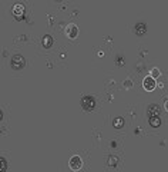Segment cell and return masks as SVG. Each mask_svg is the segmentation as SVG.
<instances>
[{
	"instance_id": "4fadbf2b",
	"label": "cell",
	"mask_w": 168,
	"mask_h": 172,
	"mask_svg": "<svg viewBox=\"0 0 168 172\" xmlns=\"http://www.w3.org/2000/svg\"><path fill=\"white\" fill-rule=\"evenodd\" d=\"M117 156H114V155H110L108 156V165H110V166H115V165H117Z\"/></svg>"
},
{
	"instance_id": "7a4b0ae2",
	"label": "cell",
	"mask_w": 168,
	"mask_h": 172,
	"mask_svg": "<svg viewBox=\"0 0 168 172\" xmlns=\"http://www.w3.org/2000/svg\"><path fill=\"white\" fill-rule=\"evenodd\" d=\"M69 166H70V169H71V171H80V169L83 168L81 158H80L78 155L71 156V158H70V161H69Z\"/></svg>"
},
{
	"instance_id": "5b68a950",
	"label": "cell",
	"mask_w": 168,
	"mask_h": 172,
	"mask_svg": "<svg viewBox=\"0 0 168 172\" xmlns=\"http://www.w3.org/2000/svg\"><path fill=\"white\" fill-rule=\"evenodd\" d=\"M13 14L16 16L17 20H21L23 19V16H24V6L20 3H17L13 6Z\"/></svg>"
},
{
	"instance_id": "52a82bcc",
	"label": "cell",
	"mask_w": 168,
	"mask_h": 172,
	"mask_svg": "<svg viewBox=\"0 0 168 172\" xmlns=\"http://www.w3.org/2000/svg\"><path fill=\"white\" fill-rule=\"evenodd\" d=\"M148 115H150V118H154V116H158L160 115V106L158 105H150V108H148Z\"/></svg>"
},
{
	"instance_id": "9c48e42d",
	"label": "cell",
	"mask_w": 168,
	"mask_h": 172,
	"mask_svg": "<svg viewBox=\"0 0 168 172\" xmlns=\"http://www.w3.org/2000/svg\"><path fill=\"white\" fill-rule=\"evenodd\" d=\"M41 45H43L44 47H51L53 46V38H51L50 34L43 36V39H41Z\"/></svg>"
},
{
	"instance_id": "7c38bea8",
	"label": "cell",
	"mask_w": 168,
	"mask_h": 172,
	"mask_svg": "<svg viewBox=\"0 0 168 172\" xmlns=\"http://www.w3.org/2000/svg\"><path fill=\"white\" fill-rule=\"evenodd\" d=\"M113 123H114L115 128H123V126H124V119H123V118H115Z\"/></svg>"
},
{
	"instance_id": "6da1fadb",
	"label": "cell",
	"mask_w": 168,
	"mask_h": 172,
	"mask_svg": "<svg viewBox=\"0 0 168 172\" xmlns=\"http://www.w3.org/2000/svg\"><path fill=\"white\" fill-rule=\"evenodd\" d=\"M81 108L84 110H87V112H91V110L95 108V99L93 96H84L81 98Z\"/></svg>"
},
{
	"instance_id": "5bb4252c",
	"label": "cell",
	"mask_w": 168,
	"mask_h": 172,
	"mask_svg": "<svg viewBox=\"0 0 168 172\" xmlns=\"http://www.w3.org/2000/svg\"><path fill=\"white\" fill-rule=\"evenodd\" d=\"M6 169H7V161L4 159V158H2V164H0V172H6Z\"/></svg>"
},
{
	"instance_id": "ba28073f",
	"label": "cell",
	"mask_w": 168,
	"mask_h": 172,
	"mask_svg": "<svg viewBox=\"0 0 168 172\" xmlns=\"http://www.w3.org/2000/svg\"><path fill=\"white\" fill-rule=\"evenodd\" d=\"M135 33L140 34V36H143V34H145V32H147V26H145V23H137L134 27Z\"/></svg>"
},
{
	"instance_id": "2e32d148",
	"label": "cell",
	"mask_w": 168,
	"mask_h": 172,
	"mask_svg": "<svg viewBox=\"0 0 168 172\" xmlns=\"http://www.w3.org/2000/svg\"><path fill=\"white\" fill-rule=\"evenodd\" d=\"M164 108H165V110H167V112H168V99H167V101H165V103H164Z\"/></svg>"
},
{
	"instance_id": "8fae6325",
	"label": "cell",
	"mask_w": 168,
	"mask_h": 172,
	"mask_svg": "<svg viewBox=\"0 0 168 172\" xmlns=\"http://www.w3.org/2000/svg\"><path fill=\"white\" fill-rule=\"evenodd\" d=\"M150 76H151L152 79H157V78H160V76H161V72H160V69H157V67H154V69H151V72H150Z\"/></svg>"
},
{
	"instance_id": "8992f818",
	"label": "cell",
	"mask_w": 168,
	"mask_h": 172,
	"mask_svg": "<svg viewBox=\"0 0 168 172\" xmlns=\"http://www.w3.org/2000/svg\"><path fill=\"white\" fill-rule=\"evenodd\" d=\"M66 34L69 36L70 39L77 38V34H78V27H77V25H74V23H70V25L66 27Z\"/></svg>"
},
{
	"instance_id": "277c9868",
	"label": "cell",
	"mask_w": 168,
	"mask_h": 172,
	"mask_svg": "<svg viewBox=\"0 0 168 172\" xmlns=\"http://www.w3.org/2000/svg\"><path fill=\"white\" fill-rule=\"evenodd\" d=\"M26 65V60L23 56L20 55H14L12 58V67L13 69H16V70H19V69H23Z\"/></svg>"
},
{
	"instance_id": "30bf717a",
	"label": "cell",
	"mask_w": 168,
	"mask_h": 172,
	"mask_svg": "<svg viewBox=\"0 0 168 172\" xmlns=\"http://www.w3.org/2000/svg\"><path fill=\"white\" fill-rule=\"evenodd\" d=\"M150 126H152V128H158V126H161V119H160V116L150 118Z\"/></svg>"
},
{
	"instance_id": "3957f363",
	"label": "cell",
	"mask_w": 168,
	"mask_h": 172,
	"mask_svg": "<svg viewBox=\"0 0 168 172\" xmlns=\"http://www.w3.org/2000/svg\"><path fill=\"white\" fill-rule=\"evenodd\" d=\"M155 86H157L155 79H152L150 75L144 78V80H143V88L145 89L147 92H152V90L155 89Z\"/></svg>"
},
{
	"instance_id": "9a60e30c",
	"label": "cell",
	"mask_w": 168,
	"mask_h": 172,
	"mask_svg": "<svg viewBox=\"0 0 168 172\" xmlns=\"http://www.w3.org/2000/svg\"><path fill=\"white\" fill-rule=\"evenodd\" d=\"M124 86H125V88H131L133 82H131V80H125V82H124Z\"/></svg>"
}]
</instances>
